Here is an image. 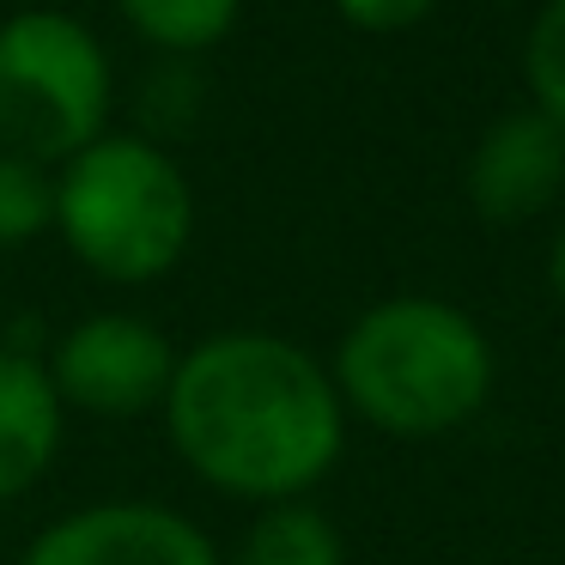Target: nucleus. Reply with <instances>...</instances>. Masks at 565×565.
I'll return each mask as SVG.
<instances>
[{
	"mask_svg": "<svg viewBox=\"0 0 565 565\" xmlns=\"http://www.w3.org/2000/svg\"><path fill=\"white\" fill-rule=\"evenodd\" d=\"M159 414L177 462L244 504L310 499L347 450V407L329 365L268 329H225L177 353Z\"/></svg>",
	"mask_w": 565,
	"mask_h": 565,
	"instance_id": "obj_1",
	"label": "nucleus"
},
{
	"mask_svg": "<svg viewBox=\"0 0 565 565\" xmlns=\"http://www.w3.org/2000/svg\"><path fill=\"white\" fill-rule=\"evenodd\" d=\"M329 377L341 407L365 426L390 438H444L487 407L499 359L462 305L395 292L347 322Z\"/></svg>",
	"mask_w": 565,
	"mask_h": 565,
	"instance_id": "obj_2",
	"label": "nucleus"
},
{
	"mask_svg": "<svg viewBox=\"0 0 565 565\" xmlns=\"http://www.w3.org/2000/svg\"><path fill=\"white\" fill-rule=\"evenodd\" d=\"M55 232L86 274L152 286L195 244V189L147 135H104L55 171Z\"/></svg>",
	"mask_w": 565,
	"mask_h": 565,
	"instance_id": "obj_3",
	"label": "nucleus"
},
{
	"mask_svg": "<svg viewBox=\"0 0 565 565\" xmlns=\"http://www.w3.org/2000/svg\"><path fill=\"white\" fill-rule=\"evenodd\" d=\"M110 55L86 19L25 7L0 19V152L62 171L110 135Z\"/></svg>",
	"mask_w": 565,
	"mask_h": 565,
	"instance_id": "obj_4",
	"label": "nucleus"
},
{
	"mask_svg": "<svg viewBox=\"0 0 565 565\" xmlns=\"http://www.w3.org/2000/svg\"><path fill=\"white\" fill-rule=\"evenodd\" d=\"M43 371H50L62 407H79V414L98 419H140L171 395L177 347L152 322L104 310V317H79L43 353Z\"/></svg>",
	"mask_w": 565,
	"mask_h": 565,
	"instance_id": "obj_5",
	"label": "nucleus"
},
{
	"mask_svg": "<svg viewBox=\"0 0 565 565\" xmlns=\"http://www.w3.org/2000/svg\"><path fill=\"white\" fill-rule=\"evenodd\" d=\"M19 565H220V547L171 504L104 499L38 529Z\"/></svg>",
	"mask_w": 565,
	"mask_h": 565,
	"instance_id": "obj_6",
	"label": "nucleus"
},
{
	"mask_svg": "<svg viewBox=\"0 0 565 565\" xmlns=\"http://www.w3.org/2000/svg\"><path fill=\"white\" fill-rule=\"evenodd\" d=\"M462 189L487 225H523L547 213L565 189V128L535 104L504 110L468 152Z\"/></svg>",
	"mask_w": 565,
	"mask_h": 565,
	"instance_id": "obj_7",
	"label": "nucleus"
},
{
	"mask_svg": "<svg viewBox=\"0 0 565 565\" xmlns=\"http://www.w3.org/2000/svg\"><path fill=\"white\" fill-rule=\"evenodd\" d=\"M67 431V407L55 395L38 353L0 347V499H19L50 475Z\"/></svg>",
	"mask_w": 565,
	"mask_h": 565,
	"instance_id": "obj_8",
	"label": "nucleus"
},
{
	"mask_svg": "<svg viewBox=\"0 0 565 565\" xmlns=\"http://www.w3.org/2000/svg\"><path fill=\"white\" fill-rule=\"evenodd\" d=\"M237 565H347V541L310 499L262 504L237 541Z\"/></svg>",
	"mask_w": 565,
	"mask_h": 565,
	"instance_id": "obj_9",
	"label": "nucleus"
},
{
	"mask_svg": "<svg viewBox=\"0 0 565 565\" xmlns=\"http://www.w3.org/2000/svg\"><path fill=\"white\" fill-rule=\"evenodd\" d=\"M140 43L164 55H201L232 38L244 0H116Z\"/></svg>",
	"mask_w": 565,
	"mask_h": 565,
	"instance_id": "obj_10",
	"label": "nucleus"
},
{
	"mask_svg": "<svg viewBox=\"0 0 565 565\" xmlns=\"http://www.w3.org/2000/svg\"><path fill=\"white\" fill-rule=\"evenodd\" d=\"M43 232H55V171L0 152V249H19Z\"/></svg>",
	"mask_w": 565,
	"mask_h": 565,
	"instance_id": "obj_11",
	"label": "nucleus"
},
{
	"mask_svg": "<svg viewBox=\"0 0 565 565\" xmlns=\"http://www.w3.org/2000/svg\"><path fill=\"white\" fill-rule=\"evenodd\" d=\"M523 79L535 110H547L565 128V0H541L523 38Z\"/></svg>",
	"mask_w": 565,
	"mask_h": 565,
	"instance_id": "obj_12",
	"label": "nucleus"
},
{
	"mask_svg": "<svg viewBox=\"0 0 565 565\" xmlns=\"http://www.w3.org/2000/svg\"><path fill=\"white\" fill-rule=\"evenodd\" d=\"M438 0H334V13L353 31H371V38H395V31H414L419 19L431 13Z\"/></svg>",
	"mask_w": 565,
	"mask_h": 565,
	"instance_id": "obj_13",
	"label": "nucleus"
},
{
	"mask_svg": "<svg viewBox=\"0 0 565 565\" xmlns=\"http://www.w3.org/2000/svg\"><path fill=\"white\" fill-rule=\"evenodd\" d=\"M547 286H553V298L565 305V232L553 237V249H547Z\"/></svg>",
	"mask_w": 565,
	"mask_h": 565,
	"instance_id": "obj_14",
	"label": "nucleus"
}]
</instances>
